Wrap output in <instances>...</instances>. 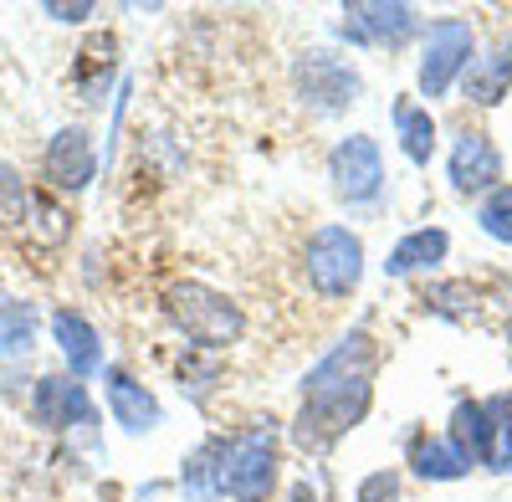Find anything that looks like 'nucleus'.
Here are the masks:
<instances>
[{
	"label": "nucleus",
	"instance_id": "obj_13",
	"mask_svg": "<svg viewBox=\"0 0 512 502\" xmlns=\"http://www.w3.org/2000/svg\"><path fill=\"white\" fill-rule=\"evenodd\" d=\"M451 441H456V451L472 467H492L497 462L502 436H497V421H492L487 400H456V410H451Z\"/></svg>",
	"mask_w": 512,
	"mask_h": 502
},
{
	"label": "nucleus",
	"instance_id": "obj_23",
	"mask_svg": "<svg viewBox=\"0 0 512 502\" xmlns=\"http://www.w3.org/2000/svg\"><path fill=\"white\" fill-rule=\"evenodd\" d=\"M477 221H482V231H487L492 241L512 246V185H497V190L477 205Z\"/></svg>",
	"mask_w": 512,
	"mask_h": 502
},
{
	"label": "nucleus",
	"instance_id": "obj_10",
	"mask_svg": "<svg viewBox=\"0 0 512 502\" xmlns=\"http://www.w3.org/2000/svg\"><path fill=\"white\" fill-rule=\"evenodd\" d=\"M502 185V154L482 129H461L451 144V190L456 195H492Z\"/></svg>",
	"mask_w": 512,
	"mask_h": 502
},
{
	"label": "nucleus",
	"instance_id": "obj_25",
	"mask_svg": "<svg viewBox=\"0 0 512 502\" xmlns=\"http://www.w3.org/2000/svg\"><path fill=\"white\" fill-rule=\"evenodd\" d=\"M487 410H492V421H497V436H502V441H512V390L492 395V400H487Z\"/></svg>",
	"mask_w": 512,
	"mask_h": 502
},
{
	"label": "nucleus",
	"instance_id": "obj_9",
	"mask_svg": "<svg viewBox=\"0 0 512 502\" xmlns=\"http://www.w3.org/2000/svg\"><path fill=\"white\" fill-rule=\"evenodd\" d=\"M415 31H420L415 6H384V0L344 6V36L359 41V47H405Z\"/></svg>",
	"mask_w": 512,
	"mask_h": 502
},
{
	"label": "nucleus",
	"instance_id": "obj_3",
	"mask_svg": "<svg viewBox=\"0 0 512 502\" xmlns=\"http://www.w3.org/2000/svg\"><path fill=\"white\" fill-rule=\"evenodd\" d=\"M277 482V421H251L221 436V492L231 502H267Z\"/></svg>",
	"mask_w": 512,
	"mask_h": 502
},
{
	"label": "nucleus",
	"instance_id": "obj_1",
	"mask_svg": "<svg viewBox=\"0 0 512 502\" xmlns=\"http://www.w3.org/2000/svg\"><path fill=\"white\" fill-rule=\"evenodd\" d=\"M374 369H379V344L369 328H349L303 380V405L292 421V441L323 456L344 441L374 400Z\"/></svg>",
	"mask_w": 512,
	"mask_h": 502
},
{
	"label": "nucleus",
	"instance_id": "obj_8",
	"mask_svg": "<svg viewBox=\"0 0 512 502\" xmlns=\"http://www.w3.org/2000/svg\"><path fill=\"white\" fill-rule=\"evenodd\" d=\"M31 421L41 431L93 426V400H88V390H82V380H72V374H47V380H36V390H31Z\"/></svg>",
	"mask_w": 512,
	"mask_h": 502
},
{
	"label": "nucleus",
	"instance_id": "obj_20",
	"mask_svg": "<svg viewBox=\"0 0 512 502\" xmlns=\"http://www.w3.org/2000/svg\"><path fill=\"white\" fill-rule=\"evenodd\" d=\"M36 344V308L0 298V359H21Z\"/></svg>",
	"mask_w": 512,
	"mask_h": 502
},
{
	"label": "nucleus",
	"instance_id": "obj_26",
	"mask_svg": "<svg viewBox=\"0 0 512 502\" xmlns=\"http://www.w3.org/2000/svg\"><path fill=\"white\" fill-rule=\"evenodd\" d=\"M93 11H98V6H47V16H52V21H67V26H82Z\"/></svg>",
	"mask_w": 512,
	"mask_h": 502
},
{
	"label": "nucleus",
	"instance_id": "obj_27",
	"mask_svg": "<svg viewBox=\"0 0 512 502\" xmlns=\"http://www.w3.org/2000/svg\"><path fill=\"white\" fill-rule=\"evenodd\" d=\"M287 502H318V487L313 482H292L287 487Z\"/></svg>",
	"mask_w": 512,
	"mask_h": 502
},
{
	"label": "nucleus",
	"instance_id": "obj_5",
	"mask_svg": "<svg viewBox=\"0 0 512 502\" xmlns=\"http://www.w3.org/2000/svg\"><path fill=\"white\" fill-rule=\"evenodd\" d=\"M477 57V31L461 16H441L425 26V52H420V98H446L456 88V77H466Z\"/></svg>",
	"mask_w": 512,
	"mask_h": 502
},
{
	"label": "nucleus",
	"instance_id": "obj_21",
	"mask_svg": "<svg viewBox=\"0 0 512 502\" xmlns=\"http://www.w3.org/2000/svg\"><path fill=\"white\" fill-rule=\"evenodd\" d=\"M36 200H41V195H31V190L21 185V175L11 170V164H0V221H6V226H26V231H31Z\"/></svg>",
	"mask_w": 512,
	"mask_h": 502
},
{
	"label": "nucleus",
	"instance_id": "obj_22",
	"mask_svg": "<svg viewBox=\"0 0 512 502\" xmlns=\"http://www.w3.org/2000/svg\"><path fill=\"white\" fill-rule=\"evenodd\" d=\"M216 380H221V364H216V354L190 349V354L180 359V390H190V400H205L210 390H216Z\"/></svg>",
	"mask_w": 512,
	"mask_h": 502
},
{
	"label": "nucleus",
	"instance_id": "obj_11",
	"mask_svg": "<svg viewBox=\"0 0 512 502\" xmlns=\"http://www.w3.org/2000/svg\"><path fill=\"white\" fill-rule=\"evenodd\" d=\"M103 400H108V415H113L128 436H144V431H154V426L164 421L159 400H154L128 369H118V364L103 369Z\"/></svg>",
	"mask_w": 512,
	"mask_h": 502
},
{
	"label": "nucleus",
	"instance_id": "obj_7",
	"mask_svg": "<svg viewBox=\"0 0 512 502\" xmlns=\"http://www.w3.org/2000/svg\"><path fill=\"white\" fill-rule=\"evenodd\" d=\"M328 180H333V195L344 205H369L384 195V154L369 134H349L338 139L333 154H328Z\"/></svg>",
	"mask_w": 512,
	"mask_h": 502
},
{
	"label": "nucleus",
	"instance_id": "obj_24",
	"mask_svg": "<svg viewBox=\"0 0 512 502\" xmlns=\"http://www.w3.org/2000/svg\"><path fill=\"white\" fill-rule=\"evenodd\" d=\"M354 502H400V472H369L359 482Z\"/></svg>",
	"mask_w": 512,
	"mask_h": 502
},
{
	"label": "nucleus",
	"instance_id": "obj_14",
	"mask_svg": "<svg viewBox=\"0 0 512 502\" xmlns=\"http://www.w3.org/2000/svg\"><path fill=\"white\" fill-rule=\"evenodd\" d=\"M52 333H57V349H62V359H67V369H72V380H93V374L108 369V364H103V344H98V328L82 318V313L62 308V313L52 318Z\"/></svg>",
	"mask_w": 512,
	"mask_h": 502
},
{
	"label": "nucleus",
	"instance_id": "obj_17",
	"mask_svg": "<svg viewBox=\"0 0 512 502\" xmlns=\"http://www.w3.org/2000/svg\"><path fill=\"white\" fill-rule=\"evenodd\" d=\"M410 467L425 482H456V477H466V467H472V462L456 451L451 436H415L410 441Z\"/></svg>",
	"mask_w": 512,
	"mask_h": 502
},
{
	"label": "nucleus",
	"instance_id": "obj_6",
	"mask_svg": "<svg viewBox=\"0 0 512 502\" xmlns=\"http://www.w3.org/2000/svg\"><path fill=\"white\" fill-rule=\"evenodd\" d=\"M292 88H297V98H303L313 113L333 118V113H344V108L359 103L364 77H359L354 62H344L338 52H303L297 67H292Z\"/></svg>",
	"mask_w": 512,
	"mask_h": 502
},
{
	"label": "nucleus",
	"instance_id": "obj_2",
	"mask_svg": "<svg viewBox=\"0 0 512 502\" xmlns=\"http://www.w3.org/2000/svg\"><path fill=\"white\" fill-rule=\"evenodd\" d=\"M164 313L205 354L231 349L241 333H246V313L226 298V292L210 287V282H175V287L164 292Z\"/></svg>",
	"mask_w": 512,
	"mask_h": 502
},
{
	"label": "nucleus",
	"instance_id": "obj_19",
	"mask_svg": "<svg viewBox=\"0 0 512 502\" xmlns=\"http://www.w3.org/2000/svg\"><path fill=\"white\" fill-rule=\"evenodd\" d=\"M395 129H400V149H405L410 164H431V154H436V118H431V108L400 98L395 103Z\"/></svg>",
	"mask_w": 512,
	"mask_h": 502
},
{
	"label": "nucleus",
	"instance_id": "obj_12",
	"mask_svg": "<svg viewBox=\"0 0 512 502\" xmlns=\"http://www.w3.org/2000/svg\"><path fill=\"white\" fill-rule=\"evenodd\" d=\"M93 175H98V149H93V134L88 129H57L52 134V144H47V180L57 185V190H88L93 185Z\"/></svg>",
	"mask_w": 512,
	"mask_h": 502
},
{
	"label": "nucleus",
	"instance_id": "obj_16",
	"mask_svg": "<svg viewBox=\"0 0 512 502\" xmlns=\"http://www.w3.org/2000/svg\"><path fill=\"white\" fill-rule=\"evenodd\" d=\"M446 251H451V236L441 226H420L410 236L395 241L390 251V262H384V277H415V272H431L446 262Z\"/></svg>",
	"mask_w": 512,
	"mask_h": 502
},
{
	"label": "nucleus",
	"instance_id": "obj_4",
	"mask_svg": "<svg viewBox=\"0 0 512 502\" xmlns=\"http://www.w3.org/2000/svg\"><path fill=\"white\" fill-rule=\"evenodd\" d=\"M303 272L318 298L344 303L364 277V241L349 226H318L303 246Z\"/></svg>",
	"mask_w": 512,
	"mask_h": 502
},
{
	"label": "nucleus",
	"instance_id": "obj_18",
	"mask_svg": "<svg viewBox=\"0 0 512 502\" xmlns=\"http://www.w3.org/2000/svg\"><path fill=\"white\" fill-rule=\"evenodd\" d=\"M180 487L195 497V502H221V436L200 441L190 456H185V472H180Z\"/></svg>",
	"mask_w": 512,
	"mask_h": 502
},
{
	"label": "nucleus",
	"instance_id": "obj_15",
	"mask_svg": "<svg viewBox=\"0 0 512 502\" xmlns=\"http://www.w3.org/2000/svg\"><path fill=\"white\" fill-rule=\"evenodd\" d=\"M461 93L477 108H497L512 93V41H497L487 57H472V67L461 77Z\"/></svg>",
	"mask_w": 512,
	"mask_h": 502
}]
</instances>
